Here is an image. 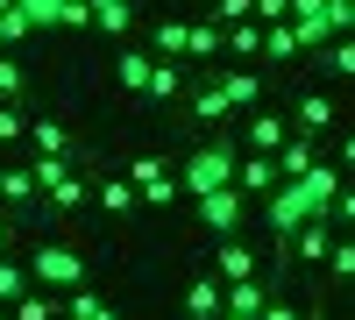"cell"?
Returning a JSON list of instances; mask_svg holds the SVG:
<instances>
[{
	"label": "cell",
	"mask_w": 355,
	"mask_h": 320,
	"mask_svg": "<svg viewBox=\"0 0 355 320\" xmlns=\"http://www.w3.org/2000/svg\"><path fill=\"white\" fill-rule=\"evenodd\" d=\"M135 192H142V207H178V199H185V192H178V171H164V178L135 185Z\"/></svg>",
	"instance_id": "obj_30"
},
{
	"label": "cell",
	"mask_w": 355,
	"mask_h": 320,
	"mask_svg": "<svg viewBox=\"0 0 355 320\" xmlns=\"http://www.w3.org/2000/svg\"><path fill=\"white\" fill-rule=\"evenodd\" d=\"M0 207H8V214H28V207H43L36 178H28V164H0Z\"/></svg>",
	"instance_id": "obj_9"
},
{
	"label": "cell",
	"mask_w": 355,
	"mask_h": 320,
	"mask_svg": "<svg viewBox=\"0 0 355 320\" xmlns=\"http://www.w3.org/2000/svg\"><path fill=\"white\" fill-rule=\"evenodd\" d=\"M256 320H306V313H299V306H284V299H270V306H263Z\"/></svg>",
	"instance_id": "obj_40"
},
{
	"label": "cell",
	"mask_w": 355,
	"mask_h": 320,
	"mask_svg": "<svg viewBox=\"0 0 355 320\" xmlns=\"http://www.w3.org/2000/svg\"><path fill=\"white\" fill-rule=\"evenodd\" d=\"M178 93H185V71H178L171 57H157V65H150V85H142V100H150V107H171Z\"/></svg>",
	"instance_id": "obj_13"
},
{
	"label": "cell",
	"mask_w": 355,
	"mask_h": 320,
	"mask_svg": "<svg viewBox=\"0 0 355 320\" xmlns=\"http://www.w3.org/2000/svg\"><path fill=\"white\" fill-rule=\"evenodd\" d=\"M313 164H320L313 135H299V128H291V135H284V150H277V171H284V178H299V171H313Z\"/></svg>",
	"instance_id": "obj_17"
},
{
	"label": "cell",
	"mask_w": 355,
	"mask_h": 320,
	"mask_svg": "<svg viewBox=\"0 0 355 320\" xmlns=\"http://www.w3.org/2000/svg\"><path fill=\"white\" fill-rule=\"evenodd\" d=\"M64 313H78V320H121L100 292H85V285H71V292H64Z\"/></svg>",
	"instance_id": "obj_23"
},
{
	"label": "cell",
	"mask_w": 355,
	"mask_h": 320,
	"mask_svg": "<svg viewBox=\"0 0 355 320\" xmlns=\"http://www.w3.org/2000/svg\"><path fill=\"white\" fill-rule=\"evenodd\" d=\"M199 207V221L214 228V235H242V221H249V199L234 192V185H220V192H206V199H192Z\"/></svg>",
	"instance_id": "obj_4"
},
{
	"label": "cell",
	"mask_w": 355,
	"mask_h": 320,
	"mask_svg": "<svg viewBox=\"0 0 355 320\" xmlns=\"http://www.w3.org/2000/svg\"><path fill=\"white\" fill-rule=\"evenodd\" d=\"M220 185H234V150H227V142H199V150L185 157V171H178V192L206 199V192H220Z\"/></svg>",
	"instance_id": "obj_2"
},
{
	"label": "cell",
	"mask_w": 355,
	"mask_h": 320,
	"mask_svg": "<svg viewBox=\"0 0 355 320\" xmlns=\"http://www.w3.org/2000/svg\"><path fill=\"white\" fill-rule=\"evenodd\" d=\"M21 135H28V114L0 100V150H8V142H21Z\"/></svg>",
	"instance_id": "obj_33"
},
{
	"label": "cell",
	"mask_w": 355,
	"mask_h": 320,
	"mask_svg": "<svg viewBox=\"0 0 355 320\" xmlns=\"http://www.w3.org/2000/svg\"><path fill=\"white\" fill-rule=\"evenodd\" d=\"M21 93H28V71H21V57H8V50H0V100H8V107H21Z\"/></svg>",
	"instance_id": "obj_25"
},
{
	"label": "cell",
	"mask_w": 355,
	"mask_h": 320,
	"mask_svg": "<svg viewBox=\"0 0 355 320\" xmlns=\"http://www.w3.org/2000/svg\"><path fill=\"white\" fill-rule=\"evenodd\" d=\"M0 8H15V0H0Z\"/></svg>",
	"instance_id": "obj_47"
},
{
	"label": "cell",
	"mask_w": 355,
	"mask_h": 320,
	"mask_svg": "<svg viewBox=\"0 0 355 320\" xmlns=\"http://www.w3.org/2000/svg\"><path fill=\"white\" fill-rule=\"evenodd\" d=\"M284 249H291V264H327V249H334V221H327V214H313Z\"/></svg>",
	"instance_id": "obj_8"
},
{
	"label": "cell",
	"mask_w": 355,
	"mask_h": 320,
	"mask_svg": "<svg viewBox=\"0 0 355 320\" xmlns=\"http://www.w3.org/2000/svg\"><path fill=\"white\" fill-rule=\"evenodd\" d=\"M327 221H334V228H355V185H341V192H334V207H327Z\"/></svg>",
	"instance_id": "obj_37"
},
{
	"label": "cell",
	"mask_w": 355,
	"mask_h": 320,
	"mask_svg": "<svg viewBox=\"0 0 355 320\" xmlns=\"http://www.w3.org/2000/svg\"><path fill=\"white\" fill-rule=\"evenodd\" d=\"M334 121H341V107H334L327 93H306L299 107H291V128H299V135H327Z\"/></svg>",
	"instance_id": "obj_11"
},
{
	"label": "cell",
	"mask_w": 355,
	"mask_h": 320,
	"mask_svg": "<svg viewBox=\"0 0 355 320\" xmlns=\"http://www.w3.org/2000/svg\"><path fill=\"white\" fill-rule=\"evenodd\" d=\"M249 15H256V0H214V15H206V22L234 28V22H249Z\"/></svg>",
	"instance_id": "obj_35"
},
{
	"label": "cell",
	"mask_w": 355,
	"mask_h": 320,
	"mask_svg": "<svg viewBox=\"0 0 355 320\" xmlns=\"http://www.w3.org/2000/svg\"><path fill=\"white\" fill-rule=\"evenodd\" d=\"M15 8L36 22V28H57V15H64V0H15Z\"/></svg>",
	"instance_id": "obj_34"
},
{
	"label": "cell",
	"mask_w": 355,
	"mask_h": 320,
	"mask_svg": "<svg viewBox=\"0 0 355 320\" xmlns=\"http://www.w3.org/2000/svg\"><path fill=\"white\" fill-rule=\"evenodd\" d=\"M8 313H15V320H57V299H50V285H28Z\"/></svg>",
	"instance_id": "obj_22"
},
{
	"label": "cell",
	"mask_w": 355,
	"mask_h": 320,
	"mask_svg": "<svg viewBox=\"0 0 355 320\" xmlns=\"http://www.w3.org/2000/svg\"><path fill=\"white\" fill-rule=\"evenodd\" d=\"M284 135H291V114H270V107H249V121H242V142L263 157H277L284 150Z\"/></svg>",
	"instance_id": "obj_7"
},
{
	"label": "cell",
	"mask_w": 355,
	"mask_h": 320,
	"mask_svg": "<svg viewBox=\"0 0 355 320\" xmlns=\"http://www.w3.org/2000/svg\"><path fill=\"white\" fill-rule=\"evenodd\" d=\"M299 50H306V43H299V28H291V22H270V28H263V57H284V65H291Z\"/></svg>",
	"instance_id": "obj_24"
},
{
	"label": "cell",
	"mask_w": 355,
	"mask_h": 320,
	"mask_svg": "<svg viewBox=\"0 0 355 320\" xmlns=\"http://www.w3.org/2000/svg\"><path fill=\"white\" fill-rule=\"evenodd\" d=\"M327 271H334V285H355V235H334V249H327Z\"/></svg>",
	"instance_id": "obj_29"
},
{
	"label": "cell",
	"mask_w": 355,
	"mask_h": 320,
	"mask_svg": "<svg viewBox=\"0 0 355 320\" xmlns=\"http://www.w3.org/2000/svg\"><path fill=\"white\" fill-rule=\"evenodd\" d=\"M214 85H220V100H227V107H242V114L263 107V78H256V71H220Z\"/></svg>",
	"instance_id": "obj_14"
},
{
	"label": "cell",
	"mask_w": 355,
	"mask_h": 320,
	"mask_svg": "<svg viewBox=\"0 0 355 320\" xmlns=\"http://www.w3.org/2000/svg\"><path fill=\"white\" fill-rule=\"evenodd\" d=\"M220 320H249V313H227V306H220Z\"/></svg>",
	"instance_id": "obj_44"
},
{
	"label": "cell",
	"mask_w": 355,
	"mask_h": 320,
	"mask_svg": "<svg viewBox=\"0 0 355 320\" xmlns=\"http://www.w3.org/2000/svg\"><path fill=\"white\" fill-rule=\"evenodd\" d=\"M8 242H15V228H8V221H0V256H8Z\"/></svg>",
	"instance_id": "obj_43"
},
{
	"label": "cell",
	"mask_w": 355,
	"mask_h": 320,
	"mask_svg": "<svg viewBox=\"0 0 355 320\" xmlns=\"http://www.w3.org/2000/svg\"><path fill=\"white\" fill-rule=\"evenodd\" d=\"M185 28H192V22H178V15H164V22L150 28V50H157V57H185Z\"/></svg>",
	"instance_id": "obj_21"
},
{
	"label": "cell",
	"mask_w": 355,
	"mask_h": 320,
	"mask_svg": "<svg viewBox=\"0 0 355 320\" xmlns=\"http://www.w3.org/2000/svg\"><path fill=\"white\" fill-rule=\"evenodd\" d=\"M164 171H171L164 157H135V164L121 171V178H128V185H150V178H164Z\"/></svg>",
	"instance_id": "obj_36"
},
{
	"label": "cell",
	"mask_w": 355,
	"mask_h": 320,
	"mask_svg": "<svg viewBox=\"0 0 355 320\" xmlns=\"http://www.w3.org/2000/svg\"><path fill=\"white\" fill-rule=\"evenodd\" d=\"M227 50V28L220 22H192L185 28V57H220Z\"/></svg>",
	"instance_id": "obj_19"
},
{
	"label": "cell",
	"mask_w": 355,
	"mask_h": 320,
	"mask_svg": "<svg viewBox=\"0 0 355 320\" xmlns=\"http://www.w3.org/2000/svg\"><path fill=\"white\" fill-rule=\"evenodd\" d=\"M227 50H234V57H263V22H256V15L234 22V28H227Z\"/></svg>",
	"instance_id": "obj_27"
},
{
	"label": "cell",
	"mask_w": 355,
	"mask_h": 320,
	"mask_svg": "<svg viewBox=\"0 0 355 320\" xmlns=\"http://www.w3.org/2000/svg\"><path fill=\"white\" fill-rule=\"evenodd\" d=\"M291 28H299V43H306V50H327V43H334V28H327V15H299Z\"/></svg>",
	"instance_id": "obj_31"
},
{
	"label": "cell",
	"mask_w": 355,
	"mask_h": 320,
	"mask_svg": "<svg viewBox=\"0 0 355 320\" xmlns=\"http://www.w3.org/2000/svg\"><path fill=\"white\" fill-rule=\"evenodd\" d=\"M28 278L50 285V292H71V285H85V256L71 242H43L36 256H28Z\"/></svg>",
	"instance_id": "obj_3"
},
{
	"label": "cell",
	"mask_w": 355,
	"mask_h": 320,
	"mask_svg": "<svg viewBox=\"0 0 355 320\" xmlns=\"http://www.w3.org/2000/svg\"><path fill=\"white\" fill-rule=\"evenodd\" d=\"M28 285H36V278H28V264H15V256H0V306H15V299L28 292Z\"/></svg>",
	"instance_id": "obj_26"
},
{
	"label": "cell",
	"mask_w": 355,
	"mask_h": 320,
	"mask_svg": "<svg viewBox=\"0 0 355 320\" xmlns=\"http://www.w3.org/2000/svg\"><path fill=\"white\" fill-rule=\"evenodd\" d=\"M28 142H36V157H71V128L50 121V114H36V121H28Z\"/></svg>",
	"instance_id": "obj_16"
},
{
	"label": "cell",
	"mask_w": 355,
	"mask_h": 320,
	"mask_svg": "<svg viewBox=\"0 0 355 320\" xmlns=\"http://www.w3.org/2000/svg\"><path fill=\"white\" fill-rule=\"evenodd\" d=\"M348 15H355V0H348Z\"/></svg>",
	"instance_id": "obj_48"
},
{
	"label": "cell",
	"mask_w": 355,
	"mask_h": 320,
	"mask_svg": "<svg viewBox=\"0 0 355 320\" xmlns=\"http://www.w3.org/2000/svg\"><path fill=\"white\" fill-rule=\"evenodd\" d=\"M28 178H36V192H43L50 214H78L85 199H93V185H85L64 157H36V164H28Z\"/></svg>",
	"instance_id": "obj_1"
},
{
	"label": "cell",
	"mask_w": 355,
	"mask_h": 320,
	"mask_svg": "<svg viewBox=\"0 0 355 320\" xmlns=\"http://www.w3.org/2000/svg\"><path fill=\"white\" fill-rule=\"evenodd\" d=\"M220 306H227V278L220 271L185 278V320H220Z\"/></svg>",
	"instance_id": "obj_6"
},
{
	"label": "cell",
	"mask_w": 355,
	"mask_h": 320,
	"mask_svg": "<svg viewBox=\"0 0 355 320\" xmlns=\"http://www.w3.org/2000/svg\"><path fill=\"white\" fill-rule=\"evenodd\" d=\"M0 320H15V313H8V306H0Z\"/></svg>",
	"instance_id": "obj_45"
},
{
	"label": "cell",
	"mask_w": 355,
	"mask_h": 320,
	"mask_svg": "<svg viewBox=\"0 0 355 320\" xmlns=\"http://www.w3.org/2000/svg\"><path fill=\"white\" fill-rule=\"evenodd\" d=\"M28 36H36V22L21 8H0V43H28Z\"/></svg>",
	"instance_id": "obj_32"
},
{
	"label": "cell",
	"mask_w": 355,
	"mask_h": 320,
	"mask_svg": "<svg viewBox=\"0 0 355 320\" xmlns=\"http://www.w3.org/2000/svg\"><path fill=\"white\" fill-rule=\"evenodd\" d=\"M320 65H327L334 78H355V36H334L327 50H320Z\"/></svg>",
	"instance_id": "obj_28"
},
{
	"label": "cell",
	"mask_w": 355,
	"mask_h": 320,
	"mask_svg": "<svg viewBox=\"0 0 355 320\" xmlns=\"http://www.w3.org/2000/svg\"><path fill=\"white\" fill-rule=\"evenodd\" d=\"M57 28H93V8H85V0H64V15H57Z\"/></svg>",
	"instance_id": "obj_38"
},
{
	"label": "cell",
	"mask_w": 355,
	"mask_h": 320,
	"mask_svg": "<svg viewBox=\"0 0 355 320\" xmlns=\"http://www.w3.org/2000/svg\"><path fill=\"white\" fill-rule=\"evenodd\" d=\"M284 8H291V22H299V15H320L327 0H284Z\"/></svg>",
	"instance_id": "obj_41"
},
{
	"label": "cell",
	"mask_w": 355,
	"mask_h": 320,
	"mask_svg": "<svg viewBox=\"0 0 355 320\" xmlns=\"http://www.w3.org/2000/svg\"><path fill=\"white\" fill-rule=\"evenodd\" d=\"M85 8H93L100 36H128V28H135V0H85Z\"/></svg>",
	"instance_id": "obj_15"
},
{
	"label": "cell",
	"mask_w": 355,
	"mask_h": 320,
	"mask_svg": "<svg viewBox=\"0 0 355 320\" xmlns=\"http://www.w3.org/2000/svg\"><path fill=\"white\" fill-rule=\"evenodd\" d=\"M57 320H78V313H57Z\"/></svg>",
	"instance_id": "obj_46"
},
{
	"label": "cell",
	"mask_w": 355,
	"mask_h": 320,
	"mask_svg": "<svg viewBox=\"0 0 355 320\" xmlns=\"http://www.w3.org/2000/svg\"><path fill=\"white\" fill-rule=\"evenodd\" d=\"M214 271H220V278L234 285V278H256L263 264H256V249H249L242 235H220V249H214Z\"/></svg>",
	"instance_id": "obj_12"
},
{
	"label": "cell",
	"mask_w": 355,
	"mask_h": 320,
	"mask_svg": "<svg viewBox=\"0 0 355 320\" xmlns=\"http://www.w3.org/2000/svg\"><path fill=\"white\" fill-rule=\"evenodd\" d=\"M93 199H100L107 214H135V207H142V192L121 178V171H114V178H100V185H93Z\"/></svg>",
	"instance_id": "obj_18"
},
{
	"label": "cell",
	"mask_w": 355,
	"mask_h": 320,
	"mask_svg": "<svg viewBox=\"0 0 355 320\" xmlns=\"http://www.w3.org/2000/svg\"><path fill=\"white\" fill-rule=\"evenodd\" d=\"M284 185V171H277V157H263V150H249V157H234V192L242 199H263V192H277Z\"/></svg>",
	"instance_id": "obj_5"
},
{
	"label": "cell",
	"mask_w": 355,
	"mask_h": 320,
	"mask_svg": "<svg viewBox=\"0 0 355 320\" xmlns=\"http://www.w3.org/2000/svg\"><path fill=\"white\" fill-rule=\"evenodd\" d=\"M150 65H157V50H142V43H121L114 50V78H121V93L142 100V85H150Z\"/></svg>",
	"instance_id": "obj_10"
},
{
	"label": "cell",
	"mask_w": 355,
	"mask_h": 320,
	"mask_svg": "<svg viewBox=\"0 0 355 320\" xmlns=\"http://www.w3.org/2000/svg\"><path fill=\"white\" fill-rule=\"evenodd\" d=\"M227 114H234V107L220 100V85H199V93H192V121H199V128H220Z\"/></svg>",
	"instance_id": "obj_20"
},
{
	"label": "cell",
	"mask_w": 355,
	"mask_h": 320,
	"mask_svg": "<svg viewBox=\"0 0 355 320\" xmlns=\"http://www.w3.org/2000/svg\"><path fill=\"white\" fill-rule=\"evenodd\" d=\"M0 50H8V43H0Z\"/></svg>",
	"instance_id": "obj_49"
},
{
	"label": "cell",
	"mask_w": 355,
	"mask_h": 320,
	"mask_svg": "<svg viewBox=\"0 0 355 320\" xmlns=\"http://www.w3.org/2000/svg\"><path fill=\"white\" fill-rule=\"evenodd\" d=\"M256 22H263V28H270V22H291V8H284V0H256Z\"/></svg>",
	"instance_id": "obj_39"
},
{
	"label": "cell",
	"mask_w": 355,
	"mask_h": 320,
	"mask_svg": "<svg viewBox=\"0 0 355 320\" xmlns=\"http://www.w3.org/2000/svg\"><path fill=\"white\" fill-rule=\"evenodd\" d=\"M341 171H355V135H341V157H334Z\"/></svg>",
	"instance_id": "obj_42"
}]
</instances>
